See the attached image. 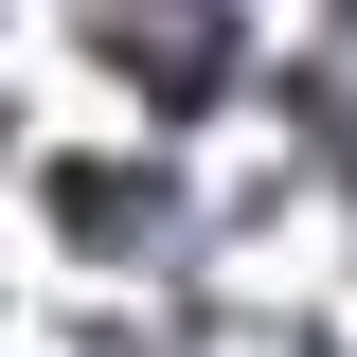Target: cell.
<instances>
[{"instance_id": "2", "label": "cell", "mask_w": 357, "mask_h": 357, "mask_svg": "<svg viewBox=\"0 0 357 357\" xmlns=\"http://www.w3.org/2000/svg\"><path fill=\"white\" fill-rule=\"evenodd\" d=\"M178 197H161V161H54V232H72V250H143V232H161Z\"/></svg>"}, {"instance_id": "1", "label": "cell", "mask_w": 357, "mask_h": 357, "mask_svg": "<svg viewBox=\"0 0 357 357\" xmlns=\"http://www.w3.org/2000/svg\"><path fill=\"white\" fill-rule=\"evenodd\" d=\"M89 36H107V72H126L161 126L232 89V18H215V0H89Z\"/></svg>"}]
</instances>
